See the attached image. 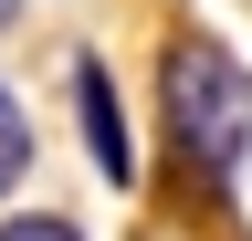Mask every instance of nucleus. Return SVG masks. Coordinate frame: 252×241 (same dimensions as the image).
<instances>
[{
	"instance_id": "obj_1",
	"label": "nucleus",
	"mask_w": 252,
	"mask_h": 241,
	"mask_svg": "<svg viewBox=\"0 0 252 241\" xmlns=\"http://www.w3.org/2000/svg\"><path fill=\"white\" fill-rule=\"evenodd\" d=\"M168 136H179V158L189 168H242V147H252V74H242V53L231 42H168Z\"/></svg>"
},
{
	"instance_id": "obj_2",
	"label": "nucleus",
	"mask_w": 252,
	"mask_h": 241,
	"mask_svg": "<svg viewBox=\"0 0 252 241\" xmlns=\"http://www.w3.org/2000/svg\"><path fill=\"white\" fill-rule=\"evenodd\" d=\"M74 105H84V147H94V168H105L116 189H126V178H137V136H126V105H116V74L94 63V53L74 63Z\"/></svg>"
},
{
	"instance_id": "obj_3",
	"label": "nucleus",
	"mask_w": 252,
	"mask_h": 241,
	"mask_svg": "<svg viewBox=\"0 0 252 241\" xmlns=\"http://www.w3.org/2000/svg\"><path fill=\"white\" fill-rule=\"evenodd\" d=\"M21 168H32V115H21V95L0 84V199L21 189Z\"/></svg>"
},
{
	"instance_id": "obj_4",
	"label": "nucleus",
	"mask_w": 252,
	"mask_h": 241,
	"mask_svg": "<svg viewBox=\"0 0 252 241\" xmlns=\"http://www.w3.org/2000/svg\"><path fill=\"white\" fill-rule=\"evenodd\" d=\"M0 241H84L63 210H21V220H0Z\"/></svg>"
},
{
	"instance_id": "obj_5",
	"label": "nucleus",
	"mask_w": 252,
	"mask_h": 241,
	"mask_svg": "<svg viewBox=\"0 0 252 241\" xmlns=\"http://www.w3.org/2000/svg\"><path fill=\"white\" fill-rule=\"evenodd\" d=\"M137 241H200V220H147Z\"/></svg>"
},
{
	"instance_id": "obj_6",
	"label": "nucleus",
	"mask_w": 252,
	"mask_h": 241,
	"mask_svg": "<svg viewBox=\"0 0 252 241\" xmlns=\"http://www.w3.org/2000/svg\"><path fill=\"white\" fill-rule=\"evenodd\" d=\"M11 21H21V0H0V32H11Z\"/></svg>"
}]
</instances>
